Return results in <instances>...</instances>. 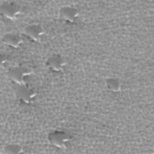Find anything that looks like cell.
Instances as JSON below:
<instances>
[{
	"mask_svg": "<svg viewBox=\"0 0 154 154\" xmlns=\"http://www.w3.org/2000/svg\"><path fill=\"white\" fill-rule=\"evenodd\" d=\"M25 35L34 41H39L44 33L42 27L37 24H32L28 25L24 29Z\"/></svg>",
	"mask_w": 154,
	"mask_h": 154,
	"instance_id": "obj_5",
	"label": "cell"
},
{
	"mask_svg": "<svg viewBox=\"0 0 154 154\" xmlns=\"http://www.w3.org/2000/svg\"><path fill=\"white\" fill-rule=\"evenodd\" d=\"M48 140L52 145L59 148H63L70 140V137L63 131H55L49 134Z\"/></svg>",
	"mask_w": 154,
	"mask_h": 154,
	"instance_id": "obj_2",
	"label": "cell"
},
{
	"mask_svg": "<svg viewBox=\"0 0 154 154\" xmlns=\"http://www.w3.org/2000/svg\"><path fill=\"white\" fill-rule=\"evenodd\" d=\"M2 14L7 19L14 20L19 15L20 10L17 5L13 2H5L1 5Z\"/></svg>",
	"mask_w": 154,
	"mask_h": 154,
	"instance_id": "obj_3",
	"label": "cell"
},
{
	"mask_svg": "<svg viewBox=\"0 0 154 154\" xmlns=\"http://www.w3.org/2000/svg\"><path fill=\"white\" fill-rule=\"evenodd\" d=\"M46 64L48 67L52 70L60 72L63 69L65 65V61L60 55L54 54L48 59Z\"/></svg>",
	"mask_w": 154,
	"mask_h": 154,
	"instance_id": "obj_6",
	"label": "cell"
},
{
	"mask_svg": "<svg viewBox=\"0 0 154 154\" xmlns=\"http://www.w3.org/2000/svg\"><path fill=\"white\" fill-rule=\"evenodd\" d=\"M107 88L112 92H118L121 89V82L117 78H108L106 80Z\"/></svg>",
	"mask_w": 154,
	"mask_h": 154,
	"instance_id": "obj_9",
	"label": "cell"
},
{
	"mask_svg": "<svg viewBox=\"0 0 154 154\" xmlns=\"http://www.w3.org/2000/svg\"><path fill=\"white\" fill-rule=\"evenodd\" d=\"M16 96L19 100L28 103L35 97V93L25 85H21L16 89Z\"/></svg>",
	"mask_w": 154,
	"mask_h": 154,
	"instance_id": "obj_4",
	"label": "cell"
},
{
	"mask_svg": "<svg viewBox=\"0 0 154 154\" xmlns=\"http://www.w3.org/2000/svg\"><path fill=\"white\" fill-rule=\"evenodd\" d=\"M2 40L5 45L14 48H18L23 42V39L19 35L12 32L5 34Z\"/></svg>",
	"mask_w": 154,
	"mask_h": 154,
	"instance_id": "obj_7",
	"label": "cell"
},
{
	"mask_svg": "<svg viewBox=\"0 0 154 154\" xmlns=\"http://www.w3.org/2000/svg\"><path fill=\"white\" fill-rule=\"evenodd\" d=\"M4 152L7 154H18L23 152L22 147L18 144H11L4 147Z\"/></svg>",
	"mask_w": 154,
	"mask_h": 154,
	"instance_id": "obj_10",
	"label": "cell"
},
{
	"mask_svg": "<svg viewBox=\"0 0 154 154\" xmlns=\"http://www.w3.org/2000/svg\"><path fill=\"white\" fill-rule=\"evenodd\" d=\"M78 14V10L72 7H63L60 10V17L69 22H73Z\"/></svg>",
	"mask_w": 154,
	"mask_h": 154,
	"instance_id": "obj_8",
	"label": "cell"
},
{
	"mask_svg": "<svg viewBox=\"0 0 154 154\" xmlns=\"http://www.w3.org/2000/svg\"><path fill=\"white\" fill-rule=\"evenodd\" d=\"M32 73V69L27 66H20L11 68L7 72L8 78L15 83L25 85V78Z\"/></svg>",
	"mask_w": 154,
	"mask_h": 154,
	"instance_id": "obj_1",
	"label": "cell"
}]
</instances>
